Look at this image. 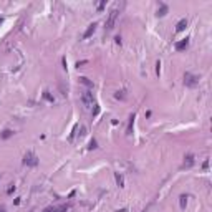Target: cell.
I'll use <instances>...</instances> for the list:
<instances>
[{"label": "cell", "instance_id": "6da1fadb", "mask_svg": "<svg viewBox=\"0 0 212 212\" xmlns=\"http://www.w3.org/2000/svg\"><path fill=\"white\" fill-rule=\"evenodd\" d=\"M81 101H83V106H85L86 110H94V108H96V101H94L93 93H91L90 90H85V91L81 93Z\"/></svg>", "mask_w": 212, "mask_h": 212}, {"label": "cell", "instance_id": "7a4b0ae2", "mask_svg": "<svg viewBox=\"0 0 212 212\" xmlns=\"http://www.w3.org/2000/svg\"><path fill=\"white\" fill-rule=\"evenodd\" d=\"M118 15H119V8L118 5L114 8H111L110 13H108V20H106V31H111L114 28V23H116V20H118Z\"/></svg>", "mask_w": 212, "mask_h": 212}, {"label": "cell", "instance_id": "3957f363", "mask_svg": "<svg viewBox=\"0 0 212 212\" xmlns=\"http://www.w3.org/2000/svg\"><path fill=\"white\" fill-rule=\"evenodd\" d=\"M23 164L25 166H30V167H33V166L38 164V157H37V154H33V152H27L23 157Z\"/></svg>", "mask_w": 212, "mask_h": 212}, {"label": "cell", "instance_id": "277c9868", "mask_svg": "<svg viewBox=\"0 0 212 212\" xmlns=\"http://www.w3.org/2000/svg\"><path fill=\"white\" fill-rule=\"evenodd\" d=\"M197 83H199V76H194V75H191V73H186V75H184V85H186V86H196Z\"/></svg>", "mask_w": 212, "mask_h": 212}, {"label": "cell", "instance_id": "5b68a950", "mask_svg": "<svg viewBox=\"0 0 212 212\" xmlns=\"http://www.w3.org/2000/svg\"><path fill=\"white\" fill-rule=\"evenodd\" d=\"M174 47H176L177 51H181V50H184V48H187L189 47V38H184V40H181V41H177Z\"/></svg>", "mask_w": 212, "mask_h": 212}, {"label": "cell", "instance_id": "8992f818", "mask_svg": "<svg viewBox=\"0 0 212 212\" xmlns=\"http://www.w3.org/2000/svg\"><path fill=\"white\" fill-rule=\"evenodd\" d=\"M94 30H96V23H91L90 27H88V30L85 31V35H83V38H90L91 35L94 33Z\"/></svg>", "mask_w": 212, "mask_h": 212}, {"label": "cell", "instance_id": "52a82bcc", "mask_svg": "<svg viewBox=\"0 0 212 212\" xmlns=\"http://www.w3.org/2000/svg\"><path fill=\"white\" fill-rule=\"evenodd\" d=\"M186 27H187V20H186V18H182V20H179V22H177V25H176V31H182Z\"/></svg>", "mask_w": 212, "mask_h": 212}, {"label": "cell", "instance_id": "ba28073f", "mask_svg": "<svg viewBox=\"0 0 212 212\" xmlns=\"http://www.w3.org/2000/svg\"><path fill=\"white\" fill-rule=\"evenodd\" d=\"M192 164H194V156H192V154H187V156H186V161H184V166H186V167H191Z\"/></svg>", "mask_w": 212, "mask_h": 212}, {"label": "cell", "instance_id": "9c48e42d", "mask_svg": "<svg viewBox=\"0 0 212 212\" xmlns=\"http://www.w3.org/2000/svg\"><path fill=\"white\" fill-rule=\"evenodd\" d=\"M65 211H66V207L63 205V207H48L43 212H65Z\"/></svg>", "mask_w": 212, "mask_h": 212}, {"label": "cell", "instance_id": "30bf717a", "mask_svg": "<svg viewBox=\"0 0 212 212\" xmlns=\"http://www.w3.org/2000/svg\"><path fill=\"white\" fill-rule=\"evenodd\" d=\"M167 13V7H166L164 3H161V8L157 10V17H164Z\"/></svg>", "mask_w": 212, "mask_h": 212}, {"label": "cell", "instance_id": "8fae6325", "mask_svg": "<svg viewBox=\"0 0 212 212\" xmlns=\"http://www.w3.org/2000/svg\"><path fill=\"white\" fill-rule=\"evenodd\" d=\"M179 204H181V209H186V205H187V196L179 197Z\"/></svg>", "mask_w": 212, "mask_h": 212}, {"label": "cell", "instance_id": "7c38bea8", "mask_svg": "<svg viewBox=\"0 0 212 212\" xmlns=\"http://www.w3.org/2000/svg\"><path fill=\"white\" fill-rule=\"evenodd\" d=\"M80 81H81L83 85H86L88 88H93V83H91V81H90L88 78H85V76H81V78H80Z\"/></svg>", "mask_w": 212, "mask_h": 212}, {"label": "cell", "instance_id": "4fadbf2b", "mask_svg": "<svg viewBox=\"0 0 212 212\" xmlns=\"http://www.w3.org/2000/svg\"><path fill=\"white\" fill-rule=\"evenodd\" d=\"M12 134H13V131H12V129H5V131L2 133V138H3V139H7V138H10Z\"/></svg>", "mask_w": 212, "mask_h": 212}, {"label": "cell", "instance_id": "5bb4252c", "mask_svg": "<svg viewBox=\"0 0 212 212\" xmlns=\"http://www.w3.org/2000/svg\"><path fill=\"white\" fill-rule=\"evenodd\" d=\"M133 123H134V114L129 118V126H128V134H131V129H133Z\"/></svg>", "mask_w": 212, "mask_h": 212}, {"label": "cell", "instance_id": "9a60e30c", "mask_svg": "<svg viewBox=\"0 0 212 212\" xmlns=\"http://www.w3.org/2000/svg\"><path fill=\"white\" fill-rule=\"evenodd\" d=\"M116 181H118L119 187H123V176H119V174H118V176H116Z\"/></svg>", "mask_w": 212, "mask_h": 212}, {"label": "cell", "instance_id": "2e32d148", "mask_svg": "<svg viewBox=\"0 0 212 212\" xmlns=\"http://www.w3.org/2000/svg\"><path fill=\"white\" fill-rule=\"evenodd\" d=\"M85 131H86V129H85V126H80V138H83V136H85Z\"/></svg>", "mask_w": 212, "mask_h": 212}, {"label": "cell", "instance_id": "e0dca14e", "mask_svg": "<svg viewBox=\"0 0 212 212\" xmlns=\"http://www.w3.org/2000/svg\"><path fill=\"white\" fill-rule=\"evenodd\" d=\"M98 146H96V141L94 139H91V142H90V149H96Z\"/></svg>", "mask_w": 212, "mask_h": 212}, {"label": "cell", "instance_id": "ac0fdd59", "mask_svg": "<svg viewBox=\"0 0 212 212\" xmlns=\"http://www.w3.org/2000/svg\"><path fill=\"white\" fill-rule=\"evenodd\" d=\"M207 166H209V159H205V161H204V164H202V167H204V169H207Z\"/></svg>", "mask_w": 212, "mask_h": 212}, {"label": "cell", "instance_id": "d6986e66", "mask_svg": "<svg viewBox=\"0 0 212 212\" xmlns=\"http://www.w3.org/2000/svg\"><path fill=\"white\" fill-rule=\"evenodd\" d=\"M0 212H7V209H5L3 205H0Z\"/></svg>", "mask_w": 212, "mask_h": 212}, {"label": "cell", "instance_id": "ffe728a7", "mask_svg": "<svg viewBox=\"0 0 212 212\" xmlns=\"http://www.w3.org/2000/svg\"><path fill=\"white\" fill-rule=\"evenodd\" d=\"M118 212H128V211H126V209H121V211H118Z\"/></svg>", "mask_w": 212, "mask_h": 212}]
</instances>
